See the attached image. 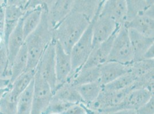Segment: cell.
Returning <instances> with one entry per match:
<instances>
[{"label": "cell", "instance_id": "cell-1", "mask_svg": "<svg viewBox=\"0 0 154 114\" xmlns=\"http://www.w3.org/2000/svg\"><path fill=\"white\" fill-rule=\"evenodd\" d=\"M92 20L82 13L71 10L66 19L54 29V39L70 54L72 47L82 36Z\"/></svg>", "mask_w": 154, "mask_h": 114}, {"label": "cell", "instance_id": "cell-2", "mask_svg": "<svg viewBox=\"0 0 154 114\" xmlns=\"http://www.w3.org/2000/svg\"><path fill=\"white\" fill-rule=\"evenodd\" d=\"M54 39V29L50 25L45 7L41 22L36 29L26 38L28 60L26 71L35 70L41 57Z\"/></svg>", "mask_w": 154, "mask_h": 114}, {"label": "cell", "instance_id": "cell-3", "mask_svg": "<svg viewBox=\"0 0 154 114\" xmlns=\"http://www.w3.org/2000/svg\"><path fill=\"white\" fill-rule=\"evenodd\" d=\"M94 19V17L71 50L70 55L72 64V73L70 76L82 68L93 49V26Z\"/></svg>", "mask_w": 154, "mask_h": 114}, {"label": "cell", "instance_id": "cell-4", "mask_svg": "<svg viewBox=\"0 0 154 114\" xmlns=\"http://www.w3.org/2000/svg\"><path fill=\"white\" fill-rule=\"evenodd\" d=\"M108 61L128 65L134 62V54L128 29L122 26L116 33Z\"/></svg>", "mask_w": 154, "mask_h": 114}, {"label": "cell", "instance_id": "cell-5", "mask_svg": "<svg viewBox=\"0 0 154 114\" xmlns=\"http://www.w3.org/2000/svg\"><path fill=\"white\" fill-rule=\"evenodd\" d=\"M53 97V91L49 84L36 70L33 79V91L31 114H43Z\"/></svg>", "mask_w": 154, "mask_h": 114}, {"label": "cell", "instance_id": "cell-6", "mask_svg": "<svg viewBox=\"0 0 154 114\" xmlns=\"http://www.w3.org/2000/svg\"><path fill=\"white\" fill-rule=\"evenodd\" d=\"M36 70L49 84L54 93L57 84L55 70V41L54 39L43 53Z\"/></svg>", "mask_w": 154, "mask_h": 114}, {"label": "cell", "instance_id": "cell-7", "mask_svg": "<svg viewBox=\"0 0 154 114\" xmlns=\"http://www.w3.org/2000/svg\"><path fill=\"white\" fill-rule=\"evenodd\" d=\"M103 3L94 19L93 26V47L108 40L122 26L117 25L113 19L100 13Z\"/></svg>", "mask_w": 154, "mask_h": 114}, {"label": "cell", "instance_id": "cell-8", "mask_svg": "<svg viewBox=\"0 0 154 114\" xmlns=\"http://www.w3.org/2000/svg\"><path fill=\"white\" fill-rule=\"evenodd\" d=\"M28 2V1H7L6 2L4 37L7 46L9 36L26 12Z\"/></svg>", "mask_w": 154, "mask_h": 114}, {"label": "cell", "instance_id": "cell-9", "mask_svg": "<svg viewBox=\"0 0 154 114\" xmlns=\"http://www.w3.org/2000/svg\"><path fill=\"white\" fill-rule=\"evenodd\" d=\"M73 1L71 0L45 1L47 19L54 30L70 14Z\"/></svg>", "mask_w": 154, "mask_h": 114}, {"label": "cell", "instance_id": "cell-10", "mask_svg": "<svg viewBox=\"0 0 154 114\" xmlns=\"http://www.w3.org/2000/svg\"><path fill=\"white\" fill-rule=\"evenodd\" d=\"M55 70L57 81L56 90L58 87L67 82L72 73L70 55L64 50L62 46L56 41Z\"/></svg>", "mask_w": 154, "mask_h": 114}, {"label": "cell", "instance_id": "cell-11", "mask_svg": "<svg viewBox=\"0 0 154 114\" xmlns=\"http://www.w3.org/2000/svg\"><path fill=\"white\" fill-rule=\"evenodd\" d=\"M100 13L113 19L117 25H123L127 20L126 0L103 1Z\"/></svg>", "mask_w": 154, "mask_h": 114}, {"label": "cell", "instance_id": "cell-12", "mask_svg": "<svg viewBox=\"0 0 154 114\" xmlns=\"http://www.w3.org/2000/svg\"><path fill=\"white\" fill-rule=\"evenodd\" d=\"M23 17L20 20L18 25L9 36L7 44L8 66L5 76L9 79L10 69L13 60L25 42V38L23 30Z\"/></svg>", "mask_w": 154, "mask_h": 114}, {"label": "cell", "instance_id": "cell-13", "mask_svg": "<svg viewBox=\"0 0 154 114\" xmlns=\"http://www.w3.org/2000/svg\"><path fill=\"white\" fill-rule=\"evenodd\" d=\"M116 33L106 41L93 47L88 60L82 68L97 67L107 62Z\"/></svg>", "mask_w": 154, "mask_h": 114}, {"label": "cell", "instance_id": "cell-14", "mask_svg": "<svg viewBox=\"0 0 154 114\" xmlns=\"http://www.w3.org/2000/svg\"><path fill=\"white\" fill-rule=\"evenodd\" d=\"M99 82L105 86L129 73V64L108 61L99 66Z\"/></svg>", "mask_w": 154, "mask_h": 114}, {"label": "cell", "instance_id": "cell-15", "mask_svg": "<svg viewBox=\"0 0 154 114\" xmlns=\"http://www.w3.org/2000/svg\"><path fill=\"white\" fill-rule=\"evenodd\" d=\"M128 30L134 54V61L143 60L145 53L154 45V38L146 37L132 29Z\"/></svg>", "mask_w": 154, "mask_h": 114}, {"label": "cell", "instance_id": "cell-16", "mask_svg": "<svg viewBox=\"0 0 154 114\" xmlns=\"http://www.w3.org/2000/svg\"><path fill=\"white\" fill-rule=\"evenodd\" d=\"M152 96L154 92L147 89H136L129 92L121 104L119 110L138 108L146 103Z\"/></svg>", "mask_w": 154, "mask_h": 114}, {"label": "cell", "instance_id": "cell-17", "mask_svg": "<svg viewBox=\"0 0 154 114\" xmlns=\"http://www.w3.org/2000/svg\"><path fill=\"white\" fill-rule=\"evenodd\" d=\"M154 1L149 0H126V22L129 21L136 17L143 15H147L148 16L154 18Z\"/></svg>", "mask_w": 154, "mask_h": 114}, {"label": "cell", "instance_id": "cell-18", "mask_svg": "<svg viewBox=\"0 0 154 114\" xmlns=\"http://www.w3.org/2000/svg\"><path fill=\"white\" fill-rule=\"evenodd\" d=\"M44 1H41L37 7L27 10L23 17V30L26 38L34 32L39 25L43 14Z\"/></svg>", "mask_w": 154, "mask_h": 114}, {"label": "cell", "instance_id": "cell-19", "mask_svg": "<svg viewBox=\"0 0 154 114\" xmlns=\"http://www.w3.org/2000/svg\"><path fill=\"white\" fill-rule=\"evenodd\" d=\"M124 25L146 37L154 38V18L143 15L126 22Z\"/></svg>", "mask_w": 154, "mask_h": 114}, {"label": "cell", "instance_id": "cell-20", "mask_svg": "<svg viewBox=\"0 0 154 114\" xmlns=\"http://www.w3.org/2000/svg\"><path fill=\"white\" fill-rule=\"evenodd\" d=\"M36 69L26 71L11 84L10 90L7 92V95L11 101L17 103L20 95L26 90L33 81Z\"/></svg>", "mask_w": 154, "mask_h": 114}, {"label": "cell", "instance_id": "cell-21", "mask_svg": "<svg viewBox=\"0 0 154 114\" xmlns=\"http://www.w3.org/2000/svg\"><path fill=\"white\" fill-rule=\"evenodd\" d=\"M99 67L88 69L81 68L75 73L71 75L66 82L69 83L71 85L77 87L87 83L99 82Z\"/></svg>", "mask_w": 154, "mask_h": 114}, {"label": "cell", "instance_id": "cell-22", "mask_svg": "<svg viewBox=\"0 0 154 114\" xmlns=\"http://www.w3.org/2000/svg\"><path fill=\"white\" fill-rule=\"evenodd\" d=\"M53 98L71 104H83L76 87L68 82L64 83L54 91Z\"/></svg>", "mask_w": 154, "mask_h": 114}, {"label": "cell", "instance_id": "cell-23", "mask_svg": "<svg viewBox=\"0 0 154 114\" xmlns=\"http://www.w3.org/2000/svg\"><path fill=\"white\" fill-rule=\"evenodd\" d=\"M28 60V50L26 44H23L16 55L10 69L9 79L11 84L26 70Z\"/></svg>", "mask_w": 154, "mask_h": 114}, {"label": "cell", "instance_id": "cell-24", "mask_svg": "<svg viewBox=\"0 0 154 114\" xmlns=\"http://www.w3.org/2000/svg\"><path fill=\"white\" fill-rule=\"evenodd\" d=\"M129 73L136 79L154 76V59H143L129 64Z\"/></svg>", "mask_w": 154, "mask_h": 114}, {"label": "cell", "instance_id": "cell-25", "mask_svg": "<svg viewBox=\"0 0 154 114\" xmlns=\"http://www.w3.org/2000/svg\"><path fill=\"white\" fill-rule=\"evenodd\" d=\"M103 86L98 82L90 83L77 86V91L81 96L85 106L94 101L100 94Z\"/></svg>", "mask_w": 154, "mask_h": 114}, {"label": "cell", "instance_id": "cell-26", "mask_svg": "<svg viewBox=\"0 0 154 114\" xmlns=\"http://www.w3.org/2000/svg\"><path fill=\"white\" fill-rule=\"evenodd\" d=\"M103 2V1H74L72 10L82 13L92 20Z\"/></svg>", "mask_w": 154, "mask_h": 114}, {"label": "cell", "instance_id": "cell-27", "mask_svg": "<svg viewBox=\"0 0 154 114\" xmlns=\"http://www.w3.org/2000/svg\"><path fill=\"white\" fill-rule=\"evenodd\" d=\"M33 91V79L29 86L19 97L17 103L16 114H31Z\"/></svg>", "mask_w": 154, "mask_h": 114}, {"label": "cell", "instance_id": "cell-28", "mask_svg": "<svg viewBox=\"0 0 154 114\" xmlns=\"http://www.w3.org/2000/svg\"><path fill=\"white\" fill-rule=\"evenodd\" d=\"M135 81V76L128 73L114 81L103 86V89L108 91H120L128 89L131 90V87Z\"/></svg>", "mask_w": 154, "mask_h": 114}, {"label": "cell", "instance_id": "cell-29", "mask_svg": "<svg viewBox=\"0 0 154 114\" xmlns=\"http://www.w3.org/2000/svg\"><path fill=\"white\" fill-rule=\"evenodd\" d=\"M72 104H74L62 101L52 97L51 103L43 114H62Z\"/></svg>", "mask_w": 154, "mask_h": 114}, {"label": "cell", "instance_id": "cell-30", "mask_svg": "<svg viewBox=\"0 0 154 114\" xmlns=\"http://www.w3.org/2000/svg\"><path fill=\"white\" fill-rule=\"evenodd\" d=\"M62 114H88L83 104H74L68 108Z\"/></svg>", "mask_w": 154, "mask_h": 114}, {"label": "cell", "instance_id": "cell-31", "mask_svg": "<svg viewBox=\"0 0 154 114\" xmlns=\"http://www.w3.org/2000/svg\"><path fill=\"white\" fill-rule=\"evenodd\" d=\"M138 114H154V96L137 110Z\"/></svg>", "mask_w": 154, "mask_h": 114}, {"label": "cell", "instance_id": "cell-32", "mask_svg": "<svg viewBox=\"0 0 154 114\" xmlns=\"http://www.w3.org/2000/svg\"><path fill=\"white\" fill-rule=\"evenodd\" d=\"M6 2L7 1H0V36L3 37L5 27V13Z\"/></svg>", "mask_w": 154, "mask_h": 114}, {"label": "cell", "instance_id": "cell-33", "mask_svg": "<svg viewBox=\"0 0 154 114\" xmlns=\"http://www.w3.org/2000/svg\"><path fill=\"white\" fill-rule=\"evenodd\" d=\"M154 44L151 46L143 56V59L151 60L154 59Z\"/></svg>", "mask_w": 154, "mask_h": 114}, {"label": "cell", "instance_id": "cell-34", "mask_svg": "<svg viewBox=\"0 0 154 114\" xmlns=\"http://www.w3.org/2000/svg\"><path fill=\"white\" fill-rule=\"evenodd\" d=\"M109 114H138L136 110L134 109H122L117 110Z\"/></svg>", "mask_w": 154, "mask_h": 114}, {"label": "cell", "instance_id": "cell-35", "mask_svg": "<svg viewBox=\"0 0 154 114\" xmlns=\"http://www.w3.org/2000/svg\"><path fill=\"white\" fill-rule=\"evenodd\" d=\"M9 85H11V81L9 78H4L0 76V88H6Z\"/></svg>", "mask_w": 154, "mask_h": 114}, {"label": "cell", "instance_id": "cell-36", "mask_svg": "<svg viewBox=\"0 0 154 114\" xmlns=\"http://www.w3.org/2000/svg\"><path fill=\"white\" fill-rule=\"evenodd\" d=\"M11 87V84L9 85L8 87H7L6 88H4V89H1L0 88V99L2 98V97L4 95V94L8 92V91L10 90Z\"/></svg>", "mask_w": 154, "mask_h": 114}]
</instances>
